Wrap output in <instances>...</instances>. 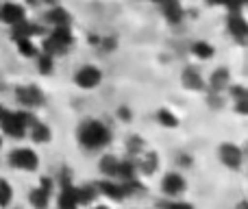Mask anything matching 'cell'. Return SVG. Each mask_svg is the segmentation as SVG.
Wrapping results in <instances>:
<instances>
[{"label": "cell", "instance_id": "obj_1", "mask_svg": "<svg viewBox=\"0 0 248 209\" xmlns=\"http://www.w3.org/2000/svg\"><path fill=\"white\" fill-rule=\"evenodd\" d=\"M77 137H78V144L85 150H103L105 146L111 144L113 135H111V129L105 122L87 118V120H83L81 127H78Z\"/></svg>", "mask_w": 248, "mask_h": 209}, {"label": "cell", "instance_id": "obj_2", "mask_svg": "<svg viewBox=\"0 0 248 209\" xmlns=\"http://www.w3.org/2000/svg\"><path fill=\"white\" fill-rule=\"evenodd\" d=\"M35 122V118L29 113V111H16V113H9L4 111L2 118H0V127L7 135L11 137H24L26 129Z\"/></svg>", "mask_w": 248, "mask_h": 209}, {"label": "cell", "instance_id": "obj_3", "mask_svg": "<svg viewBox=\"0 0 248 209\" xmlns=\"http://www.w3.org/2000/svg\"><path fill=\"white\" fill-rule=\"evenodd\" d=\"M74 37L70 33V26H55L50 33V37L44 42V52L57 57V55H65L70 46H72Z\"/></svg>", "mask_w": 248, "mask_h": 209}, {"label": "cell", "instance_id": "obj_4", "mask_svg": "<svg viewBox=\"0 0 248 209\" xmlns=\"http://www.w3.org/2000/svg\"><path fill=\"white\" fill-rule=\"evenodd\" d=\"M74 83H77L81 90H96V87L103 83V70L92 64L81 65V68H77V72H74Z\"/></svg>", "mask_w": 248, "mask_h": 209}, {"label": "cell", "instance_id": "obj_5", "mask_svg": "<svg viewBox=\"0 0 248 209\" xmlns=\"http://www.w3.org/2000/svg\"><path fill=\"white\" fill-rule=\"evenodd\" d=\"M218 159L229 170H240L242 163H244V150L233 142H222L218 146Z\"/></svg>", "mask_w": 248, "mask_h": 209}, {"label": "cell", "instance_id": "obj_6", "mask_svg": "<svg viewBox=\"0 0 248 209\" xmlns=\"http://www.w3.org/2000/svg\"><path fill=\"white\" fill-rule=\"evenodd\" d=\"M187 190V179L181 172H168L161 177V194L166 198H181Z\"/></svg>", "mask_w": 248, "mask_h": 209}, {"label": "cell", "instance_id": "obj_7", "mask_svg": "<svg viewBox=\"0 0 248 209\" xmlns=\"http://www.w3.org/2000/svg\"><path fill=\"white\" fill-rule=\"evenodd\" d=\"M9 163L17 170H37L39 166V157L35 150L31 148H16L9 155Z\"/></svg>", "mask_w": 248, "mask_h": 209}, {"label": "cell", "instance_id": "obj_8", "mask_svg": "<svg viewBox=\"0 0 248 209\" xmlns=\"http://www.w3.org/2000/svg\"><path fill=\"white\" fill-rule=\"evenodd\" d=\"M227 29H229V35L237 44H248V22L240 11H231V16L227 20Z\"/></svg>", "mask_w": 248, "mask_h": 209}, {"label": "cell", "instance_id": "obj_9", "mask_svg": "<svg viewBox=\"0 0 248 209\" xmlns=\"http://www.w3.org/2000/svg\"><path fill=\"white\" fill-rule=\"evenodd\" d=\"M16 98H17V103L20 105H24V107H42L44 105V94L37 90L35 85H24V87H17L16 90Z\"/></svg>", "mask_w": 248, "mask_h": 209}, {"label": "cell", "instance_id": "obj_10", "mask_svg": "<svg viewBox=\"0 0 248 209\" xmlns=\"http://www.w3.org/2000/svg\"><path fill=\"white\" fill-rule=\"evenodd\" d=\"M96 190H98V194L107 196L109 201L122 203L124 198H126V194H124V190H122V183H116L113 179H100L98 183H96Z\"/></svg>", "mask_w": 248, "mask_h": 209}, {"label": "cell", "instance_id": "obj_11", "mask_svg": "<svg viewBox=\"0 0 248 209\" xmlns=\"http://www.w3.org/2000/svg\"><path fill=\"white\" fill-rule=\"evenodd\" d=\"M181 83H183L187 90H192V92H202V90H207L205 79H202L201 70H196L194 65H187V68L181 72Z\"/></svg>", "mask_w": 248, "mask_h": 209}, {"label": "cell", "instance_id": "obj_12", "mask_svg": "<svg viewBox=\"0 0 248 209\" xmlns=\"http://www.w3.org/2000/svg\"><path fill=\"white\" fill-rule=\"evenodd\" d=\"M231 85V72H229V68H216L214 72H211L209 77V87L207 90L209 92H218V94H222L227 87Z\"/></svg>", "mask_w": 248, "mask_h": 209}, {"label": "cell", "instance_id": "obj_13", "mask_svg": "<svg viewBox=\"0 0 248 209\" xmlns=\"http://www.w3.org/2000/svg\"><path fill=\"white\" fill-rule=\"evenodd\" d=\"M0 20L4 24H17V22L26 20V13H24V7L22 4H16V2H7L0 7Z\"/></svg>", "mask_w": 248, "mask_h": 209}, {"label": "cell", "instance_id": "obj_14", "mask_svg": "<svg viewBox=\"0 0 248 209\" xmlns=\"http://www.w3.org/2000/svg\"><path fill=\"white\" fill-rule=\"evenodd\" d=\"M229 96L233 98V107L240 115H248V87L244 85H229Z\"/></svg>", "mask_w": 248, "mask_h": 209}, {"label": "cell", "instance_id": "obj_15", "mask_svg": "<svg viewBox=\"0 0 248 209\" xmlns=\"http://www.w3.org/2000/svg\"><path fill=\"white\" fill-rule=\"evenodd\" d=\"M137 170L141 172L144 177H153L155 172L159 170V155L155 150H148V153H141L140 155V161H137Z\"/></svg>", "mask_w": 248, "mask_h": 209}, {"label": "cell", "instance_id": "obj_16", "mask_svg": "<svg viewBox=\"0 0 248 209\" xmlns=\"http://www.w3.org/2000/svg\"><path fill=\"white\" fill-rule=\"evenodd\" d=\"M59 209H78L77 188L72 183H63L59 192Z\"/></svg>", "mask_w": 248, "mask_h": 209}, {"label": "cell", "instance_id": "obj_17", "mask_svg": "<svg viewBox=\"0 0 248 209\" xmlns=\"http://www.w3.org/2000/svg\"><path fill=\"white\" fill-rule=\"evenodd\" d=\"M137 175H140V170H137V161L135 159H120V163H118V175L116 179L120 181H133L137 179Z\"/></svg>", "mask_w": 248, "mask_h": 209}, {"label": "cell", "instance_id": "obj_18", "mask_svg": "<svg viewBox=\"0 0 248 209\" xmlns=\"http://www.w3.org/2000/svg\"><path fill=\"white\" fill-rule=\"evenodd\" d=\"M118 163H120V159H118V157H113V155H103V157H100V161H98L100 175H103L105 179H116Z\"/></svg>", "mask_w": 248, "mask_h": 209}, {"label": "cell", "instance_id": "obj_19", "mask_svg": "<svg viewBox=\"0 0 248 209\" xmlns=\"http://www.w3.org/2000/svg\"><path fill=\"white\" fill-rule=\"evenodd\" d=\"M31 137H33V142H37V144H48V142L52 140V131L48 124L35 120V122L31 124Z\"/></svg>", "mask_w": 248, "mask_h": 209}, {"label": "cell", "instance_id": "obj_20", "mask_svg": "<svg viewBox=\"0 0 248 209\" xmlns=\"http://www.w3.org/2000/svg\"><path fill=\"white\" fill-rule=\"evenodd\" d=\"M192 55L201 61H209V59H214L216 48L209 42H205V39H198V42L192 44Z\"/></svg>", "mask_w": 248, "mask_h": 209}, {"label": "cell", "instance_id": "obj_21", "mask_svg": "<svg viewBox=\"0 0 248 209\" xmlns=\"http://www.w3.org/2000/svg\"><path fill=\"white\" fill-rule=\"evenodd\" d=\"M77 196H78V205H92L98 196V190H96V183H87L77 188Z\"/></svg>", "mask_w": 248, "mask_h": 209}, {"label": "cell", "instance_id": "obj_22", "mask_svg": "<svg viewBox=\"0 0 248 209\" xmlns=\"http://www.w3.org/2000/svg\"><path fill=\"white\" fill-rule=\"evenodd\" d=\"M161 7H163V16L168 17V22H170V24H179V22L183 20V9H181L179 0L166 2V4H161Z\"/></svg>", "mask_w": 248, "mask_h": 209}, {"label": "cell", "instance_id": "obj_23", "mask_svg": "<svg viewBox=\"0 0 248 209\" xmlns=\"http://www.w3.org/2000/svg\"><path fill=\"white\" fill-rule=\"evenodd\" d=\"M29 201H31V205H33L35 209H46L48 203H50V192H46V190L39 185V188H35L33 192H31Z\"/></svg>", "mask_w": 248, "mask_h": 209}, {"label": "cell", "instance_id": "obj_24", "mask_svg": "<svg viewBox=\"0 0 248 209\" xmlns=\"http://www.w3.org/2000/svg\"><path fill=\"white\" fill-rule=\"evenodd\" d=\"M46 20L50 22L52 26H70V13L65 11V9H61V7H55V9L48 11Z\"/></svg>", "mask_w": 248, "mask_h": 209}, {"label": "cell", "instance_id": "obj_25", "mask_svg": "<svg viewBox=\"0 0 248 209\" xmlns=\"http://www.w3.org/2000/svg\"><path fill=\"white\" fill-rule=\"evenodd\" d=\"M35 33H37V26H33L26 20L13 24V39H16V42L17 39H31V35H35Z\"/></svg>", "mask_w": 248, "mask_h": 209}, {"label": "cell", "instance_id": "obj_26", "mask_svg": "<svg viewBox=\"0 0 248 209\" xmlns=\"http://www.w3.org/2000/svg\"><path fill=\"white\" fill-rule=\"evenodd\" d=\"M146 150V142L141 135H128L126 137V153L128 157H140Z\"/></svg>", "mask_w": 248, "mask_h": 209}, {"label": "cell", "instance_id": "obj_27", "mask_svg": "<svg viewBox=\"0 0 248 209\" xmlns=\"http://www.w3.org/2000/svg\"><path fill=\"white\" fill-rule=\"evenodd\" d=\"M157 122L161 124V127H166V129H176L179 127V118H176L170 109H166V107H161V109L157 111Z\"/></svg>", "mask_w": 248, "mask_h": 209}, {"label": "cell", "instance_id": "obj_28", "mask_svg": "<svg viewBox=\"0 0 248 209\" xmlns=\"http://www.w3.org/2000/svg\"><path fill=\"white\" fill-rule=\"evenodd\" d=\"M11 198H13L11 185H9L4 179H0V207H7L9 203H11Z\"/></svg>", "mask_w": 248, "mask_h": 209}, {"label": "cell", "instance_id": "obj_29", "mask_svg": "<svg viewBox=\"0 0 248 209\" xmlns=\"http://www.w3.org/2000/svg\"><path fill=\"white\" fill-rule=\"evenodd\" d=\"M17 50H20L22 57H35L37 55V48L33 46V42L31 39H17Z\"/></svg>", "mask_w": 248, "mask_h": 209}, {"label": "cell", "instance_id": "obj_30", "mask_svg": "<svg viewBox=\"0 0 248 209\" xmlns=\"http://www.w3.org/2000/svg\"><path fill=\"white\" fill-rule=\"evenodd\" d=\"M52 65H55V57L48 55V52L39 55V70H42V74H50L52 72Z\"/></svg>", "mask_w": 248, "mask_h": 209}, {"label": "cell", "instance_id": "obj_31", "mask_svg": "<svg viewBox=\"0 0 248 209\" xmlns=\"http://www.w3.org/2000/svg\"><path fill=\"white\" fill-rule=\"evenodd\" d=\"M207 103H209L211 109H222V96H220L218 92H209V98H207Z\"/></svg>", "mask_w": 248, "mask_h": 209}, {"label": "cell", "instance_id": "obj_32", "mask_svg": "<svg viewBox=\"0 0 248 209\" xmlns=\"http://www.w3.org/2000/svg\"><path fill=\"white\" fill-rule=\"evenodd\" d=\"M176 163H179V166H183V168H189L192 166V155H187V153H179L176 155Z\"/></svg>", "mask_w": 248, "mask_h": 209}, {"label": "cell", "instance_id": "obj_33", "mask_svg": "<svg viewBox=\"0 0 248 209\" xmlns=\"http://www.w3.org/2000/svg\"><path fill=\"white\" fill-rule=\"evenodd\" d=\"M100 46H103L105 52H111L113 48H116V39H113V37H105V39H100Z\"/></svg>", "mask_w": 248, "mask_h": 209}, {"label": "cell", "instance_id": "obj_34", "mask_svg": "<svg viewBox=\"0 0 248 209\" xmlns=\"http://www.w3.org/2000/svg\"><path fill=\"white\" fill-rule=\"evenodd\" d=\"M118 115H120V118H122V120H126V122H128V120H131V118H133V111H131V109H128V107H124V105H122V107H120V109H118Z\"/></svg>", "mask_w": 248, "mask_h": 209}, {"label": "cell", "instance_id": "obj_35", "mask_svg": "<svg viewBox=\"0 0 248 209\" xmlns=\"http://www.w3.org/2000/svg\"><path fill=\"white\" fill-rule=\"evenodd\" d=\"M207 2L214 4V7L216 4H220V7H229V0H207Z\"/></svg>", "mask_w": 248, "mask_h": 209}, {"label": "cell", "instance_id": "obj_36", "mask_svg": "<svg viewBox=\"0 0 248 209\" xmlns=\"http://www.w3.org/2000/svg\"><path fill=\"white\" fill-rule=\"evenodd\" d=\"M235 209H248V201H240L235 205Z\"/></svg>", "mask_w": 248, "mask_h": 209}, {"label": "cell", "instance_id": "obj_37", "mask_svg": "<svg viewBox=\"0 0 248 209\" xmlns=\"http://www.w3.org/2000/svg\"><path fill=\"white\" fill-rule=\"evenodd\" d=\"M150 2H159V4H166V2H172V0H150Z\"/></svg>", "mask_w": 248, "mask_h": 209}, {"label": "cell", "instance_id": "obj_38", "mask_svg": "<svg viewBox=\"0 0 248 209\" xmlns=\"http://www.w3.org/2000/svg\"><path fill=\"white\" fill-rule=\"evenodd\" d=\"M94 209H109V207H107V205H96Z\"/></svg>", "mask_w": 248, "mask_h": 209}, {"label": "cell", "instance_id": "obj_39", "mask_svg": "<svg viewBox=\"0 0 248 209\" xmlns=\"http://www.w3.org/2000/svg\"><path fill=\"white\" fill-rule=\"evenodd\" d=\"M26 2H29V4H37L39 0H26Z\"/></svg>", "mask_w": 248, "mask_h": 209}, {"label": "cell", "instance_id": "obj_40", "mask_svg": "<svg viewBox=\"0 0 248 209\" xmlns=\"http://www.w3.org/2000/svg\"><path fill=\"white\" fill-rule=\"evenodd\" d=\"M44 2H48V4H55V2H57V0H44Z\"/></svg>", "mask_w": 248, "mask_h": 209}, {"label": "cell", "instance_id": "obj_41", "mask_svg": "<svg viewBox=\"0 0 248 209\" xmlns=\"http://www.w3.org/2000/svg\"><path fill=\"white\" fill-rule=\"evenodd\" d=\"M2 113H4V109H2V107H0V118H2Z\"/></svg>", "mask_w": 248, "mask_h": 209}, {"label": "cell", "instance_id": "obj_42", "mask_svg": "<svg viewBox=\"0 0 248 209\" xmlns=\"http://www.w3.org/2000/svg\"><path fill=\"white\" fill-rule=\"evenodd\" d=\"M0 146H2V140H0Z\"/></svg>", "mask_w": 248, "mask_h": 209}, {"label": "cell", "instance_id": "obj_43", "mask_svg": "<svg viewBox=\"0 0 248 209\" xmlns=\"http://www.w3.org/2000/svg\"><path fill=\"white\" fill-rule=\"evenodd\" d=\"M246 150H248V144H246Z\"/></svg>", "mask_w": 248, "mask_h": 209}]
</instances>
